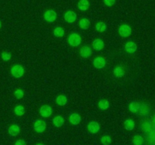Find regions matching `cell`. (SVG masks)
<instances>
[{
	"instance_id": "4",
	"label": "cell",
	"mask_w": 155,
	"mask_h": 145,
	"mask_svg": "<svg viewBox=\"0 0 155 145\" xmlns=\"http://www.w3.org/2000/svg\"><path fill=\"white\" fill-rule=\"evenodd\" d=\"M45 128H46V123L43 120L37 119L33 123V129L37 133L43 132L45 130Z\"/></svg>"
},
{
	"instance_id": "8",
	"label": "cell",
	"mask_w": 155,
	"mask_h": 145,
	"mask_svg": "<svg viewBox=\"0 0 155 145\" xmlns=\"http://www.w3.org/2000/svg\"><path fill=\"white\" fill-rule=\"evenodd\" d=\"M64 18L65 21L69 24L74 23L77 19V14L73 11H68L65 12L64 15Z\"/></svg>"
},
{
	"instance_id": "22",
	"label": "cell",
	"mask_w": 155,
	"mask_h": 145,
	"mask_svg": "<svg viewBox=\"0 0 155 145\" xmlns=\"http://www.w3.org/2000/svg\"><path fill=\"white\" fill-rule=\"evenodd\" d=\"M124 127L128 131H132L135 128V122L131 119H127L124 122Z\"/></svg>"
},
{
	"instance_id": "35",
	"label": "cell",
	"mask_w": 155,
	"mask_h": 145,
	"mask_svg": "<svg viewBox=\"0 0 155 145\" xmlns=\"http://www.w3.org/2000/svg\"><path fill=\"white\" fill-rule=\"evenodd\" d=\"M2 27V23H1V21H0V28H1Z\"/></svg>"
},
{
	"instance_id": "27",
	"label": "cell",
	"mask_w": 155,
	"mask_h": 145,
	"mask_svg": "<svg viewBox=\"0 0 155 145\" xmlns=\"http://www.w3.org/2000/svg\"><path fill=\"white\" fill-rule=\"evenodd\" d=\"M133 143L134 144L136 145H141L144 143V139L143 137L141 135H139V134H136V135L134 136L133 139Z\"/></svg>"
},
{
	"instance_id": "23",
	"label": "cell",
	"mask_w": 155,
	"mask_h": 145,
	"mask_svg": "<svg viewBox=\"0 0 155 145\" xmlns=\"http://www.w3.org/2000/svg\"><path fill=\"white\" fill-rule=\"evenodd\" d=\"M68 102V98L65 95H60L57 97L56 98V103L58 104L59 106H64L67 104Z\"/></svg>"
},
{
	"instance_id": "11",
	"label": "cell",
	"mask_w": 155,
	"mask_h": 145,
	"mask_svg": "<svg viewBox=\"0 0 155 145\" xmlns=\"http://www.w3.org/2000/svg\"><path fill=\"white\" fill-rule=\"evenodd\" d=\"M137 50V45L135 42L130 41V42H127L125 45V51L127 53H130V54H133L135 53Z\"/></svg>"
},
{
	"instance_id": "30",
	"label": "cell",
	"mask_w": 155,
	"mask_h": 145,
	"mask_svg": "<svg viewBox=\"0 0 155 145\" xmlns=\"http://www.w3.org/2000/svg\"><path fill=\"white\" fill-rule=\"evenodd\" d=\"M15 96L17 99H21V98H24V91L21 90V89H17L15 92Z\"/></svg>"
},
{
	"instance_id": "16",
	"label": "cell",
	"mask_w": 155,
	"mask_h": 145,
	"mask_svg": "<svg viewBox=\"0 0 155 145\" xmlns=\"http://www.w3.org/2000/svg\"><path fill=\"white\" fill-rule=\"evenodd\" d=\"M21 131L20 127L18 125H12L8 128V133L12 136H17Z\"/></svg>"
},
{
	"instance_id": "14",
	"label": "cell",
	"mask_w": 155,
	"mask_h": 145,
	"mask_svg": "<svg viewBox=\"0 0 155 145\" xmlns=\"http://www.w3.org/2000/svg\"><path fill=\"white\" fill-rule=\"evenodd\" d=\"M78 8L80 11H86L89 9V6H90V3L88 0H80L78 2Z\"/></svg>"
},
{
	"instance_id": "2",
	"label": "cell",
	"mask_w": 155,
	"mask_h": 145,
	"mask_svg": "<svg viewBox=\"0 0 155 145\" xmlns=\"http://www.w3.org/2000/svg\"><path fill=\"white\" fill-rule=\"evenodd\" d=\"M11 74L15 78H20L24 74V69L21 65L15 64L11 68Z\"/></svg>"
},
{
	"instance_id": "1",
	"label": "cell",
	"mask_w": 155,
	"mask_h": 145,
	"mask_svg": "<svg viewBox=\"0 0 155 145\" xmlns=\"http://www.w3.org/2000/svg\"><path fill=\"white\" fill-rule=\"evenodd\" d=\"M68 42L73 47H77L82 42V38L78 33H71L68 37Z\"/></svg>"
},
{
	"instance_id": "3",
	"label": "cell",
	"mask_w": 155,
	"mask_h": 145,
	"mask_svg": "<svg viewBox=\"0 0 155 145\" xmlns=\"http://www.w3.org/2000/svg\"><path fill=\"white\" fill-rule=\"evenodd\" d=\"M118 33H119L120 36L123 38H127L131 35L132 33V29L127 24H122L119 27L118 29Z\"/></svg>"
},
{
	"instance_id": "7",
	"label": "cell",
	"mask_w": 155,
	"mask_h": 145,
	"mask_svg": "<svg viewBox=\"0 0 155 145\" xmlns=\"http://www.w3.org/2000/svg\"><path fill=\"white\" fill-rule=\"evenodd\" d=\"M39 113L42 117H49L52 113V109L49 105H43L39 109Z\"/></svg>"
},
{
	"instance_id": "9",
	"label": "cell",
	"mask_w": 155,
	"mask_h": 145,
	"mask_svg": "<svg viewBox=\"0 0 155 145\" xmlns=\"http://www.w3.org/2000/svg\"><path fill=\"white\" fill-rule=\"evenodd\" d=\"M80 54L83 58H88L92 54V51L90 47L88 45H84L80 50Z\"/></svg>"
},
{
	"instance_id": "10",
	"label": "cell",
	"mask_w": 155,
	"mask_h": 145,
	"mask_svg": "<svg viewBox=\"0 0 155 145\" xmlns=\"http://www.w3.org/2000/svg\"><path fill=\"white\" fill-rule=\"evenodd\" d=\"M93 65L95 68L101 69L106 65V60L103 57H97L93 60Z\"/></svg>"
},
{
	"instance_id": "28",
	"label": "cell",
	"mask_w": 155,
	"mask_h": 145,
	"mask_svg": "<svg viewBox=\"0 0 155 145\" xmlns=\"http://www.w3.org/2000/svg\"><path fill=\"white\" fill-rule=\"evenodd\" d=\"M101 142L104 145H108L111 143V137L108 135H104L101 137Z\"/></svg>"
},
{
	"instance_id": "19",
	"label": "cell",
	"mask_w": 155,
	"mask_h": 145,
	"mask_svg": "<svg viewBox=\"0 0 155 145\" xmlns=\"http://www.w3.org/2000/svg\"><path fill=\"white\" fill-rule=\"evenodd\" d=\"M151 111V108L149 106L146 104H142V105L140 104V109H139V113L142 116H147Z\"/></svg>"
},
{
	"instance_id": "15",
	"label": "cell",
	"mask_w": 155,
	"mask_h": 145,
	"mask_svg": "<svg viewBox=\"0 0 155 145\" xmlns=\"http://www.w3.org/2000/svg\"><path fill=\"white\" fill-rule=\"evenodd\" d=\"M139 109H140V104L137 101H132L129 105V110L132 113H138L139 111Z\"/></svg>"
},
{
	"instance_id": "25",
	"label": "cell",
	"mask_w": 155,
	"mask_h": 145,
	"mask_svg": "<svg viewBox=\"0 0 155 145\" xmlns=\"http://www.w3.org/2000/svg\"><path fill=\"white\" fill-rule=\"evenodd\" d=\"M95 29L99 33H104V31L107 29V26H106L105 23L104 22H98L97 23L96 25H95Z\"/></svg>"
},
{
	"instance_id": "6",
	"label": "cell",
	"mask_w": 155,
	"mask_h": 145,
	"mask_svg": "<svg viewBox=\"0 0 155 145\" xmlns=\"http://www.w3.org/2000/svg\"><path fill=\"white\" fill-rule=\"evenodd\" d=\"M87 129L91 134H96L100 130V125L96 121H91L87 125Z\"/></svg>"
},
{
	"instance_id": "21",
	"label": "cell",
	"mask_w": 155,
	"mask_h": 145,
	"mask_svg": "<svg viewBox=\"0 0 155 145\" xmlns=\"http://www.w3.org/2000/svg\"><path fill=\"white\" fill-rule=\"evenodd\" d=\"M98 107L99 109H101V110H106L110 107V104H109V101L106 99H101L100 100L98 104Z\"/></svg>"
},
{
	"instance_id": "31",
	"label": "cell",
	"mask_w": 155,
	"mask_h": 145,
	"mask_svg": "<svg viewBox=\"0 0 155 145\" xmlns=\"http://www.w3.org/2000/svg\"><path fill=\"white\" fill-rule=\"evenodd\" d=\"M142 129L145 131H151V125L148 122H144L142 124Z\"/></svg>"
},
{
	"instance_id": "12",
	"label": "cell",
	"mask_w": 155,
	"mask_h": 145,
	"mask_svg": "<svg viewBox=\"0 0 155 145\" xmlns=\"http://www.w3.org/2000/svg\"><path fill=\"white\" fill-rule=\"evenodd\" d=\"M82 118L78 113H74L70 115L69 116V122L73 125H78L81 122Z\"/></svg>"
},
{
	"instance_id": "13",
	"label": "cell",
	"mask_w": 155,
	"mask_h": 145,
	"mask_svg": "<svg viewBox=\"0 0 155 145\" xmlns=\"http://www.w3.org/2000/svg\"><path fill=\"white\" fill-rule=\"evenodd\" d=\"M92 47L95 51H101L104 48V42L101 39H96L92 42Z\"/></svg>"
},
{
	"instance_id": "17",
	"label": "cell",
	"mask_w": 155,
	"mask_h": 145,
	"mask_svg": "<svg viewBox=\"0 0 155 145\" xmlns=\"http://www.w3.org/2000/svg\"><path fill=\"white\" fill-rule=\"evenodd\" d=\"M113 72L115 76L117 77V78H120V77L124 76V74H125V69H124V66H117L114 68Z\"/></svg>"
},
{
	"instance_id": "33",
	"label": "cell",
	"mask_w": 155,
	"mask_h": 145,
	"mask_svg": "<svg viewBox=\"0 0 155 145\" xmlns=\"http://www.w3.org/2000/svg\"><path fill=\"white\" fill-rule=\"evenodd\" d=\"M26 143H27V142L24 141V140H18V141L15 142V144L16 145H19V144L23 145V144H26Z\"/></svg>"
},
{
	"instance_id": "26",
	"label": "cell",
	"mask_w": 155,
	"mask_h": 145,
	"mask_svg": "<svg viewBox=\"0 0 155 145\" xmlns=\"http://www.w3.org/2000/svg\"><path fill=\"white\" fill-rule=\"evenodd\" d=\"M15 113L18 116H21L25 113V109L23 106L17 105L15 108Z\"/></svg>"
},
{
	"instance_id": "29",
	"label": "cell",
	"mask_w": 155,
	"mask_h": 145,
	"mask_svg": "<svg viewBox=\"0 0 155 145\" xmlns=\"http://www.w3.org/2000/svg\"><path fill=\"white\" fill-rule=\"evenodd\" d=\"M1 57L5 61H8L12 58V54L8 51H3L1 54Z\"/></svg>"
},
{
	"instance_id": "24",
	"label": "cell",
	"mask_w": 155,
	"mask_h": 145,
	"mask_svg": "<svg viewBox=\"0 0 155 145\" xmlns=\"http://www.w3.org/2000/svg\"><path fill=\"white\" fill-rule=\"evenodd\" d=\"M53 34H54V36H56L58 38L63 37L64 35V29L62 27H58L54 29V30H53Z\"/></svg>"
},
{
	"instance_id": "34",
	"label": "cell",
	"mask_w": 155,
	"mask_h": 145,
	"mask_svg": "<svg viewBox=\"0 0 155 145\" xmlns=\"http://www.w3.org/2000/svg\"><path fill=\"white\" fill-rule=\"evenodd\" d=\"M153 122H154L155 123V115L154 116V117H153Z\"/></svg>"
},
{
	"instance_id": "18",
	"label": "cell",
	"mask_w": 155,
	"mask_h": 145,
	"mask_svg": "<svg viewBox=\"0 0 155 145\" xmlns=\"http://www.w3.org/2000/svg\"><path fill=\"white\" fill-rule=\"evenodd\" d=\"M52 122L54 126L56 127H61L64 123V119L61 116H57L53 118Z\"/></svg>"
},
{
	"instance_id": "32",
	"label": "cell",
	"mask_w": 155,
	"mask_h": 145,
	"mask_svg": "<svg viewBox=\"0 0 155 145\" xmlns=\"http://www.w3.org/2000/svg\"><path fill=\"white\" fill-rule=\"evenodd\" d=\"M104 2L105 5L108 6V7H111L116 2V0H104Z\"/></svg>"
},
{
	"instance_id": "20",
	"label": "cell",
	"mask_w": 155,
	"mask_h": 145,
	"mask_svg": "<svg viewBox=\"0 0 155 145\" xmlns=\"http://www.w3.org/2000/svg\"><path fill=\"white\" fill-rule=\"evenodd\" d=\"M90 21L86 18H82L80 21H79V26L81 29L83 30H87L90 27Z\"/></svg>"
},
{
	"instance_id": "5",
	"label": "cell",
	"mask_w": 155,
	"mask_h": 145,
	"mask_svg": "<svg viewBox=\"0 0 155 145\" xmlns=\"http://www.w3.org/2000/svg\"><path fill=\"white\" fill-rule=\"evenodd\" d=\"M44 18L46 21L50 23H52L54 21H55V20L57 19V14L53 10H47L45 11V13H44Z\"/></svg>"
}]
</instances>
